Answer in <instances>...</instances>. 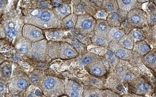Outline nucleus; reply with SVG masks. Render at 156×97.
I'll return each instance as SVG.
<instances>
[{
    "instance_id": "obj_1",
    "label": "nucleus",
    "mask_w": 156,
    "mask_h": 97,
    "mask_svg": "<svg viewBox=\"0 0 156 97\" xmlns=\"http://www.w3.org/2000/svg\"><path fill=\"white\" fill-rule=\"evenodd\" d=\"M29 23L41 27H51L59 23V21L52 12L36 9L29 13L26 17Z\"/></svg>"
},
{
    "instance_id": "obj_2",
    "label": "nucleus",
    "mask_w": 156,
    "mask_h": 97,
    "mask_svg": "<svg viewBox=\"0 0 156 97\" xmlns=\"http://www.w3.org/2000/svg\"><path fill=\"white\" fill-rule=\"evenodd\" d=\"M43 88L49 95H57L63 92V87L62 81L59 79L53 77H47L43 84Z\"/></svg>"
},
{
    "instance_id": "obj_3",
    "label": "nucleus",
    "mask_w": 156,
    "mask_h": 97,
    "mask_svg": "<svg viewBox=\"0 0 156 97\" xmlns=\"http://www.w3.org/2000/svg\"><path fill=\"white\" fill-rule=\"evenodd\" d=\"M127 17L129 23L136 28H142L147 22L144 12L140 9H133L129 11Z\"/></svg>"
},
{
    "instance_id": "obj_4",
    "label": "nucleus",
    "mask_w": 156,
    "mask_h": 97,
    "mask_svg": "<svg viewBox=\"0 0 156 97\" xmlns=\"http://www.w3.org/2000/svg\"><path fill=\"white\" fill-rule=\"evenodd\" d=\"M23 36L26 38L31 40H37L42 38V31L36 26L26 25L23 29Z\"/></svg>"
},
{
    "instance_id": "obj_5",
    "label": "nucleus",
    "mask_w": 156,
    "mask_h": 97,
    "mask_svg": "<svg viewBox=\"0 0 156 97\" xmlns=\"http://www.w3.org/2000/svg\"><path fill=\"white\" fill-rule=\"evenodd\" d=\"M112 50H114L116 57L124 59V60H130L133 57V53L131 50H129L125 47H123L122 45H111Z\"/></svg>"
},
{
    "instance_id": "obj_6",
    "label": "nucleus",
    "mask_w": 156,
    "mask_h": 97,
    "mask_svg": "<svg viewBox=\"0 0 156 97\" xmlns=\"http://www.w3.org/2000/svg\"><path fill=\"white\" fill-rule=\"evenodd\" d=\"M95 25V20L90 17H80L77 22V26L78 28L87 31L93 30Z\"/></svg>"
},
{
    "instance_id": "obj_7",
    "label": "nucleus",
    "mask_w": 156,
    "mask_h": 97,
    "mask_svg": "<svg viewBox=\"0 0 156 97\" xmlns=\"http://www.w3.org/2000/svg\"><path fill=\"white\" fill-rule=\"evenodd\" d=\"M118 7L123 11L129 12L135 9L137 3V0H117Z\"/></svg>"
},
{
    "instance_id": "obj_8",
    "label": "nucleus",
    "mask_w": 156,
    "mask_h": 97,
    "mask_svg": "<svg viewBox=\"0 0 156 97\" xmlns=\"http://www.w3.org/2000/svg\"><path fill=\"white\" fill-rule=\"evenodd\" d=\"M144 63L150 68L155 69L156 68V51H150L144 57Z\"/></svg>"
},
{
    "instance_id": "obj_9",
    "label": "nucleus",
    "mask_w": 156,
    "mask_h": 97,
    "mask_svg": "<svg viewBox=\"0 0 156 97\" xmlns=\"http://www.w3.org/2000/svg\"><path fill=\"white\" fill-rule=\"evenodd\" d=\"M133 50L142 56H145L150 51V47L145 41L141 40L134 43Z\"/></svg>"
},
{
    "instance_id": "obj_10",
    "label": "nucleus",
    "mask_w": 156,
    "mask_h": 97,
    "mask_svg": "<svg viewBox=\"0 0 156 97\" xmlns=\"http://www.w3.org/2000/svg\"><path fill=\"white\" fill-rule=\"evenodd\" d=\"M125 35V33L122 30L117 27H114L110 29L108 34V38L109 40L117 41Z\"/></svg>"
},
{
    "instance_id": "obj_11",
    "label": "nucleus",
    "mask_w": 156,
    "mask_h": 97,
    "mask_svg": "<svg viewBox=\"0 0 156 97\" xmlns=\"http://www.w3.org/2000/svg\"><path fill=\"white\" fill-rule=\"evenodd\" d=\"M133 87L135 88L137 94L144 95L149 91L150 86L144 81L140 79L135 82Z\"/></svg>"
},
{
    "instance_id": "obj_12",
    "label": "nucleus",
    "mask_w": 156,
    "mask_h": 97,
    "mask_svg": "<svg viewBox=\"0 0 156 97\" xmlns=\"http://www.w3.org/2000/svg\"><path fill=\"white\" fill-rule=\"evenodd\" d=\"M91 72L95 76H101L105 73V69L102 62H97L91 68Z\"/></svg>"
},
{
    "instance_id": "obj_13",
    "label": "nucleus",
    "mask_w": 156,
    "mask_h": 97,
    "mask_svg": "<svg viewBox=\"0 0 156 97\" xmlns=\"http://www.w3.org/2000/svg\"><path fill=\"white\" fill-rule=\"evenodd\" d=\"M110 29L109 28V25L107 22L105 21H98L97 22L96 26V30L97 33L106 35L109 33Z\"/></svg>"
},
{
    "instance_id": "obj_14",
    "label": "nucleus",
    "mask_w": 156,
    "mask_h": 97,
    "mask_svg": "<svg viewBox=\"0 0 156 97\" xmlns=\"http://www.w3.org/2000/svg\"><path fill=\"white\" fill-rule=\"evenodd\" d=\"M93 42L100 46L106 47L108 45L109 39L106 36V35L97 33L93 38Z\"/></svg>"
},
{
    "instance_id": "obj_15",
    "label": "nucleus",
    "mask_w": 156,
    "mask_h": 97,
    "mask_svg": "<svg viewBox=\"0 0 156 97\" xmlns=\"http://www.w3.org/2000/svg\"><path fill=\"white\" fill-rule=\"evenodd\" d=\"M128 36L134 42V43L143 40L144 38L142 31L138 29H134L132 30Z\"/></svg>"
},
{
    "instance_id": "obj_16",
    "label": "nucleus",
    "mask_w": 156,
    "mask_h": 97,
    "mask_svg": "<svg viewBox=\"0 0 156 97\" xmlns=\"http://www.w3.org/2000/svg\"><path fill=\"white\" fill-rule=\"evenodd\" d=\"M118 3L116 0H104L103 7L107 12H116L118 8Z\"/></svg>"
},
{
    "instance_id": "obj_17",
    "label": "nucleus",
    "mask_w": 156,
    "mask_h": 97,
    "mask_svg": "<svg viewBox=\"0 0 156 97\" xmlns=\"http://www.w3.org/2000/svg\"><path fill=\"white\" fill-rule=\"evenodd\" d=\"M134 43V42L130 38V37L126 35L119 40L120 45L129 50H133Z\"/></svg>"
},
{
    "instance_id": "obj_18",
    "label": "nucleus",
    "mask_w": 156,
    "mask_h": 97,
    "mask_svg": "<svg viewBox=\"0 0 156 97\" xmlns=\"http://www.w3.org/2000/svg\"><path fill=\"white\" fill-rule=\"evenodd\" d=\"M62 54L64 56L68 57H75L76 53L73 49H72L68 44H64L63 45L62 49Z\"/></svg>"
},
{
    "instance_id": "obj_19",
    "label": "nucleus",
    "mask_w": 156,
    "mask_h": 97,
    "mask_svg": "<svg viewBox=\"0 0 156 97\" xmlns=\"http://www.w3.org/2000/svg\"><path fill=\"white\" fill-rule=\"evenodd\" d=\"M119 19L120 15L117 12H112L108 17V22L114 26H118Z\"/></svg>"
},
{
    "instance_id": "obj_20",
    "label": "nucleus",
    "mask_w": 156,
    "mask_h": 97,
    "mask_svg": "<svg viewBox=\"0 0 156 97\" xmlns=\"http://www.w3.org/2000/svg\"><path fill=\"white\" fill-rule=\"evenodd\" d=\"M76 20V16L74 15L69 16L64 19V23L68 28H72L74 26Z\"/></svg>"
},
{
    "instance_id": "obj_21",
    "label": "nucleus",
    "mask_w": 156,
    "mask_h": 97,
    "mask_svg": "<svg viewBox=\"0 0 156 97\" xmlns=\"http://www.w3.org/2000/svg\"><path fill=\"white\" fill-rule=\"evenodd\" d=\"M17 85L21 89H26L28 86V83L23 79H20L17 81Z\"/></svg>"
},
{
    "instance_id": "obj_22",
    "label": "nucleus",
    "mask_w": 156,
    "mask_h": 97,
    "mask_svg": "<svg viewBox=\"0 0 156 97\" xmlns=\"http://www.w3.org/2000/svg\"><path fill=\"white\" fill-rule=\"evenodd\" d=\"M6 33L9 37H12L16 35L17 31L12 26H9L8 27L7 29H6Z\"/></svg>"
},
{
    "instance_id": "obj_23",
    "label": "nucleus",
    "mask_w": 156,
    "mask_h": 97,
    "mask_svg": "<svg viewBox=\"0 0 156 97\" xmlns=\"http://www.w3.org/2000/svg\"><path fill=\"white\" fill-rule=\"evenodd\" d=\"M58 10H59V13L62 15H66L68 14V8L67 7V6L66 5H61L59 7Z\"/></svg>"
},
{
    "instance_id": "obj_24",
    "label": "nucleus",
    "mask_w": 156,
    "mask_h": 97,
    "mask_svg": "<svg viewBox=\"0 0 156 97\" xmlns=\"http://www.w3.org/2000/svg\"><path fill=\"white\" fill-rule=\"evenodd\" d=\"M149 22L151 25H154L156 24V15H151L149 17Z\"/></svg>"
},
{
    "instance_id": "obj_25",
    "label": "nucleus",
    "mask_w": 156,
    "mask_h": 97,
    "mask_svg": "<svg viewBox=\"0 0 156 97\" xmlns=\"http://www.w3.org/2000/svg\"><path fill=\"white\" fill-rule=\"evenodd\" d=\"M70 86H71L70 88H71V91H77L80 92V87L78 86L77 84L73 82V83H71Z\"/></svg>"
},
{
    "instance_id": "obj_26",
    "label": "nucleus",
    "mask_w": 156,
    "mask_h": 97,
    "mask_svg": "<svg viewBox=\"0 0 156 97\" xmlns=\"http://www.w3.org/2000/svg\"><path fill=\"white\" fill-rule=\"evenodd\" d=\"M2 72L4 76H7L9 74L10 72V69L8 66H5L2 69Z\"/></svg>"
},
{
    "instance_id": "obj_27",
    "label": "nucleus",
    "mask_w": 156,
    "mask_h": 97,
    "mask_svg": "<svg viewBox=\"0 0 156 97\" xmlns=\"http://www.w3.org/2000/svg\"><path fill=\"white\" fill-rule=\"evenodd\" d=\"M133 78V75L130 72H126L123 75V78L125 80H130Z\"/></svg>"
},
{
    "instance_id": "obj_28",
    "label": "nucleus",
    "mask_w": 156,
    "mask_h": 97,
    "mask_svg": "<svg viewBox=\"0 0 156 97\" xmlns=\"http://www.w3.org/2000/svg\"><path fill=\"white\" fill-rule=\"evenodd\" d=\"M69 95H70L71 97H80V91H71L70 92H69Z\"/></svg>"
},
{
    "instance_id": "obj_29",
    "label": "nucleus",
    "mask_w": 156,
    "mask_h": 97,
    "mask_svg": "<svg viewBox=\"0 0 156 97\" xmlns=\"http://www.w3.org/2000/svg\"><path fill=\"white\" fill-rule=\"evenodd\" d=\"M72 44H73L75 47L77 48V49H80L82 48V47L80 45V43H78L77 40H75L72 42Z\"/></svg>"
},
{
    "instance_id": "obj_30",
    "label": "nucleus",
    "mask_w": 156,
    "mask_h": 97,
    "mask_svg": "<svg viewBox=\"0 0 156 97\" xmlns=\"http://www.w3.org/2000/svg\"><path fill=\"white\" fill-rule=\"evenodd\" d=\"M29 47L28 45V44H24V45H22L21 47H20V52H26V51H28V50Z\"/></svg>"
},
{
    "instance_id": "obj_31",
    "label": "nucleus",
    "mask_w": 156,
    "mask_h": 97,
    "mask_svg": "<svg viewBox=\"0 0 156 97\" xmlns=\"http://www.w3.org/2000/svg\"><path fill=\"white\" fill-rule=\"evenodd\" d=\"M97 16H98V17H100V18H104V17H105L107 16V14L105 12L102 10V11H101V12H99L98 13Z\"/></svg>"
},
{
    "instance_id": "obj_32",
    "label": "nucleus",
    "mask_w": 156,
    "mask_h": 97,
    "mask_svg": "<svg viewBox=\"0 0 156 97\" xmlns=\"http://www.w3.org/2000/svg\"><path fill=\"white\" fill-rule=\"evenodd\" d=\"M91 58L90 57H86L83 59L82 62L84 64H88L89 62H91Z\"/></svg>"
},
{
    "instance_id": "obj_33",
    "label": "nucleus",
    "mask_w": 156,
    "mask_h": 97,
    "mask_svg": "<svg viewBox=\"0 0 156 97\" xmlns=\"http://www.w3.org/2000/svg\"><path fill=\"white\" fill-rule=\"evenodd\" d=\"M148 1H149V0H137V1H138V2L141 3L147 2Z\"/></svg>"
},
{
    "instance_id": "obj_34",
    "label": "nucleus",
    "mask_w": 156,
    "mask_h": 97,
    "mask_svg": "<svg viewBox=\"0 0 156 97\" xmlns=\"http://www.w3.org/2000/svg\"><path fill=\"white\" fill-rule=\"evenodd\" d=\"M36 95H41V92H40V91H39V90H37V91H36Z\"/></svg>"
},
{
    "instance_id": "obj_35",
    "label": "nucleus",
    "mask_w": 156,
    "mask_h": 97,
    "mask_svg": "<svg viewBox=\"0 0 156 97\" xmlns=\"http://www.w3.org/2000/svg\"><path fill=\"white\" fill-rule=\"evenodd\" d=\"M152 2L154 3V5H156V0H151Z\"/></svg>"
},
{
    "instance_id": "obj_36",
    "label": "nucleus",
    "mask_w": 156,
    "mask_h": 97,
    "mask_svg": "<svg viewBox=\"0 0 156 97\" xmlns=\"http://www.w3.org/2000/svg\"><path fill=\"white\" fill-rule=\"evenodd\" d=\"M3 89V86L1 84V91H2Z\"/></svg>"
},
{
    "instance_id": "obj_37",
    "label": "nucleus",
    "mask_w": 156,
    "mask_h": 97,
    "mask_svg": "<svg viewBox=\"0 0 156 97\" xmlns=\"http://www.w3.org/2000/svg\"><path fill=\"white\" fill-rule=\"evenodd\" d=\"M90 1H91L92 2H96V1H100L101 0H90Z\"/></svg>"
}]
</instances>
